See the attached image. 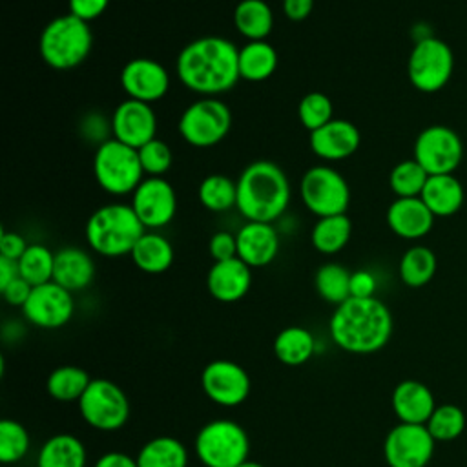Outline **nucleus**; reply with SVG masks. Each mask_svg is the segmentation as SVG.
<instances>
[{
    "label": "nucleus",
    "instance_id": "obj_22",
    "mask_svg": "<svg viewBox=\"0 0 467 467\" xmlns=\"http://www.w3.org/2000/svg\"><path fill=\"white\" fill-rule=\"evenodd\" d=\"M434 224V215L421 197H396L387 208V226L401 239H421Z\"/></svg>",
    "mask_w": 467,
    "mask_h": 467
},
{
    "label": "nucleus",
    "instance_id": "obj_49",
    "mask_svg": "<svg viewBox=\"0 0 467 467\" xmlns=\"http://www.w3.org/2000/svg\"><path fill=\"white\" fill-rule=\"evenodd\" d=\"M314 9V0H283V13L292 22L305 20Z\"/></svg>",
    "mask_w": 467,
    "mask_h": 467
},
{
    "label": "nucleus",
    "instance_id": "obj_50",
    "mask_svg": "<svg viewBox=\"0 0 467 467\" xmlns=\"http://www.w3.org/2000/svg\"><path fill=\"white\" fill-rule=\"evenodd\" d=\"M18 274V261H13L9 257L0 255V290L7 286L13 279H16Z\"/></svg>",
    "mask_w": 467,
    "mask_h": 467
},
{
    "label": "nucleus",
    "instance_id": "obj_41",
    "mask_svg": "<svg viewBox=\"0 0 467 467\" xmlns=\"http://www.w3.org/2000/svg\"><path fill=\"white\" fill-rule=\"evenodd\" d=\"M332 113H334L332 100L321 91L306 93L297 104L299 122L308 131H314V130L325 126L327 122H330L334 119Z\"/></svg>",
    "mask_w": 467,
    "mask_h": 467
},
{
    "label": "nucleus",
    "instance_id": "obj_9",
    "mask_svg": "<svg viewBox=\"0 0 467 467\" xmlns=\"http://www.w3.org/2000/svg\"><path fill=\"white\" fill-rule=\"evenodd\" d=\"M179 135L193 148L219 144L232 128V111L217 97H202L184 108L179 117Z\"/></svg>",
    "mask_w": 467,
    "mask_h": 467
},
{
    "label": "nucleus",
    "instance_id": "obj_43",
    "mask_svg": "<svg viewBox=\"0 0 467 467\" xmlns=\"http://www.w3.org/2000/svg\"><path fill=\"white\" fill-rule=\"evenodd\" d=\"M208 252L213 261H226L237 257V237L228 230H219L210 237Z\"/></svg>",
    "mask_w": 467,
    "mask_h": 467
},
{
    "label": "nucleus",
    "instance_id": "obj_52",
    "mask_svg": "<svg viewBox=\"0 0 467 467\" xmlns=\"http://www.w3.org/2000/svg\"><path fill=\"white\" fill-rule=\"evenodd\" d=\"M31 467H38V465H36V463H35V465H31Z\"/></svg>",
    "mask_w": 467,
    "mask_h": 467
},
{
    "label": "nucleus",
    "instance_id": "obj_46",
    "mask_svg": "<svg viewBox=\"0 0 467 467\" xmlns=\"http://www.w3.org/2000/svg\"><path fill=\"white\" fill-rule=\"evenodd\" d=\"M376 277L368 270H356L350 274V297H374Z\"/></svg>",
    "mask_w": 467,
    "mask_h": 467
},
{
    "label": "nucleus",
    "instance_id": "obj_28",
    "mask_svg": "<svg viewBox=\"0 0 467 467\" xmlns=\"http://www.w3.org/2000/svg\"><path fill=\"white\" fill-rule=\"evenodd\" d=\"M277 51L266 40H248L239 47V75L250 82H261L277 69Z\"/></svg>",
    "mask_w": 467,
    "mask_h": 467
},
{
    "label": "nucleus",
    "instance_id": "obj_4",
    "mask_svg": "<svg viewBox=\"0 0 467 467\" xmlns=\"http://www.w3.org/2000/svg\"><path fill=\"white\" fill-rule=\"evenodd\" d=\"M146 232L131 204L109 202L97 208L86 223V241L93 252L104 257L131 254L135 243Z\"/></svg>",
    "mask_w": 467,
    "mask_h": 467
},
{
    "label": "nucleus",
    "instance_id": "obj_34",
    "mask_svg": "<svg viewBox=\"0 0 467 467\" xmlns=\"http://www.w3.org/2000/svg\"><path fill=\"white\" fill-rule=\"evenodd\" d=\"M91 383L89 374L77 365L57 367L46 379L47 394L57 401H78L88 385Z\"/></svg>",
    "mask_w": 467,
    "mask_h": 467
},
{
    "label": "nucleus",
    "instance_id": "obj_42",
    "mask_svg": "<svg viewBox=\"0 0 467 467\" xmlns=\"http://www.w3.org/2000/svg\"><path fill=\"white\" fill-rule=\"evenodd\" d=\"M139 159H140L144 175L148 177H162L173 164V153L170 146L157 137L148 144H144L142 148H139Z\"/></svg>",
    "mask_w": 467,
    "mask_h": 467
},
{
    "label": "nucleus",
    "instance_id": "obj_25",
    "mask_svg": "<svg viewBox=\"0 0 467 467\" xmlns=\"http://www.w3.org/2000/svg\"><path fill=\"white\" fill-rule=\"evenodd\" d=\"M420 197L434 217H451L463 204V186L454 173L429 175Z\"/></svg>",
    "mask_w": 467,
    "mask_h": 467
},
{
    "label": "nucleus",
    "instance_id": "obj_44",
    "mask_svg": "<svg viewBox=\"0 0 467 467\" xmlns=\"http://www.w3.org/2000/svg\"><path fill=\"white\" fill-rule=\"evenodd\" d=\"M108 4L109 0H67L69 13L88 24L99 18L108 9Z\"/></svg>",
    "mask_w": 467,
    "mask_h": 467
},
{
    "label": "nucleus",
    "instance_id": "obj_36",
    "mask_svg": "<svg viewBox=\"0 0 467 467\" xmlns=\"http://www.w3.org/2000/svg\"><path fill=\"white\" fill-rule=\"evenodd\" d=\"M350 274L339 263H325L316 270L314 286L321 299L332 305H341L350 297Z\"/></svg>",
    "mask_w": 467,
    "mask_h": 467
},
{
    "label": "nucleus",
    "instance_id": "obj_1",
    "mask_svg": "<svg viewBox=\"0 0 467 467\" xmlns=\"http://www.w3.org/2000/svg\"><path fill=\"white\" fill-rule=\"evenodd\" d=\"M175 69L184 88L215 97L232 89L241 78L239 47L224 36H199L179 51Z\"/></svg>",
    "mask_w": 467,
    "mask_h": 467
},
{
    "label": "nucleus",
    "instance_id": "obj_39",
    "mask_svg": "<svg viewBox=\"0 0 467 467\" xmlns=\"http://www.w3.org/2000/svg\"><path fill=\"white\" fill-rule=\"evenodd\" d=\"M425 425L436 441H452L465 429V414L454 403L436 405Z\"/></svg>",
    "mask_w": 467,
    "mask_h": 467
},
{
    "label": "nucleus",
    "instance_id": "obj_11",
    "mask_svg": "<svg viewBox=\"0 0 467 467\" xmlns=\"http://www.w3.org/2000/svg\"><path fill=\"white\" fill-rule=\"evenodd\" d=\"M454 55L447 42L438 36L420 38L407 60V75L410 84L423 93L440 91L452 75Z\"/></svg>",
    "mask_w": 467,
    "mask_h": 467
},
{
    "label": "nucleus",
    "instance_id": "obj_10",
    "mask_svg": "<svg viewBox=\"0 0 467 467\" xmlns=\"http://www.w3.org/2000/svg\"><path fill=\"white\" fill-rule=\"evenodd\" d=\"M299 197L308 212L317 219L347 213L350 204V186L345 177L327 164L308 168L299 181Z\"/></svg>",
    "mask_w": 467,
    "mask_h": 467
},
{
    "label": "nucleus",
    "instance_id": "obj_16",
    "mask_svg": "<svg viewBox=\"0 0 467 467\" xmlns=\"http://www.w3.org/2000/svg\"><path fill=\"white\" fill-rule=\"evenodd\" d=\"M130 204L146 230H159L173 221L177 193L164 177H146L131 193Z\"/></svg>",
    "mask_w": 467,
    "mask_h": 467
},
{
    "label": "nucleus",
    "instance_id": "obj_2",
    "mask_svg": "<svg viewBox=\"0 0 467 467\" xmlns=\"http://www.w3.org/2000/svg\"><path fill=\"white\" fill-rule=\"evenodd\" d=\"M394 321L389 306L378 297H348L330 316L332 341L350 354H374L392 336Z\"/></svg>",
    "mask_w": 467,
    "mask_h": 467
},
{
    "label": "nucleus",
    "instance_id": "obj_30",
    "mask_svg": "<svg viewBox=\"0 0 467 467\" xmlns=\"http://www.w3.org/2000/svg\"><path fill=\"white\" fill-rule=\"evenodd\" d=\"M234 26L248 40H266L274 27L272 7L265 0H241L234 9Z\"/></svg>",
    "mask_w": 467,
    "mask_h": 467
},
{
    "label": "nucleus",
    "instance_id": "obj_7",
    "mask_svg": "<svg viewBox=\"0 0 467 467\" xmlns=\"http://www.w3.org/2000/svg\"><path fill=\"white\" fill-rule=\"evenodd\" d=\"M193 451L204 467H239L248 460V432L234 420H212L195 436Z\"/></svg>",
    "mask_w": 467,
    "mask_h": 467
},
{
    "label": "nucleus",
    "instance_id": "obj_14",
    "mask_svg": "<svg viewBox=\"0 0 467 467\" xmlns=\"http://www.w3.org/2000/svg\"><path fill=\"white\" fill-rule=\"evenodd\" d=\"M75 314V299L69 290L55 281L33 286L22 306L24 319L38 328L55 330L71 321Z\"/></svg>",
    "mask_w": 467,
    "mask_h": 467
},
{
    "label": "nucleus",
    "instance_id": "obj_6",
    "mask_svg": "<svg viewBox=\"0 0 467 467\" xmlns=\"http://www.w3.org/2000/svg\"><path fill=\"white\" fill-rule=\"evenodd\" d=\"M93 175L97 184L109 195H128L144 179L139 150L115 137L97 146L93 155Z\"/></svg>",
    "mask_w": 467,
    "mask_h": 467
},
{
    "label": "nucleus",
    "instance_id": "obj_13",
    "mask_svg": "<svg viewBox=\"0 0 467 467\" xmlns=\"http://www.w3.org/2000/svg\"><path fill=\"white\" fill-rule=\"evenodd\" d=\"M436 440L427 425L398 423L383 441V456L389 467H427L434 454Z\"/></svg>",
    "mask_w": 467,
    "mask_h": 467
},
{
    "label": "nucleus",
    "instance_id": "obj_27",
    "mask_svg": "<svg viewBox=\"0 0 467 467\" xmlns=\"http://www.w3.org/2000/svg\"><path fill=\"white\" fill-rule=\"evenodd\" d=\"M88 452L84 443L69 432H60L44 441L38 451V467H86Z\"/></svg>",
    "mask_w": 467,
    "mask_h": 467
},
{
    "label": "nucleus",
    "instance_id": "obj_15",
    "mask_svg": "<svg viewBox=\"0 0 467 467\" xmlns=\"http://www.w3.org/2000/svg\"><path fill=\"white\" fill-rule=\"evenodd\" d=\"M201 387L208 400L221 407H237L246 401L252 381L248 372L235 361H210L201 374Z\"/></svg>",
    "mask_w": 467,
    "mask_h": 467
},
{
    "label": "nucleus",
    "instance_id": "obj_38",
    "mask_svg": "<svg viewBox=\"0 0 467 467\" xmlns=\"http://www.w3.org/2000/svg\"><path fill=\"white\" fill-rule=\"evenodd\" d=\"M429 173L414 159L398 162L389 175V186L396 197H420Z\"/></svg>",
    "mask_w": 467,
    "mask_h": 467
},
{
    "label": "nucleus",
    "instance_id": "obj_45",
    "mask_svg": "<svg viewBox=\"0 0 467 467\" xmlns=\"http://www.w3.org/2000/svg\"><path fill=\"white\" fill-rule=\"evenodd\" d=\"M27 246H29L27 241L20 234L7 232V230L0 232V255L18 261L27 250Z\"/></svg>",
    "mask_w": 467,
    "mask_h": 467
},
{
    "label": "nucleus",
    "instance_id": "obj_26",
    "mask_svg": "<svg viewBox=\"0 0 467 467\" xmlns=\"http://www.w3.org/2000/svg\"><path fill=\"white\" fill-rule=\"evenodd\" d=\"M131 261L144 274L166 272L175 257L171 243L155 230H146L131 250Z\"/></svg>",
    "mask_w": 467,
    "mask_h": 467
},
{
    "label": "nucleus",
    "instance_id": "obj_33",
    "mask_svg": "<svg viewBox=\"0 0 467 467\" xmlns=\"http://www.w3.org/2000/svg\"><path fill=\"white\" fill-rule=\"evenodd\" d=\"M438 261L434 252L429 246L423 244H414L400 259V279L410 286V288H420L425 286L436 274Z\"/></svg>",
    "mask_w": 467,
    "mask_h": 467
},
{
    "label": "nucleus",
    "instance_id": "obj_48",
    "mask_svg": "<svg viewBox=\"0 0 467 467\" xmlns=\"http://www.w3.org/2000/svg\"><path fill=\"white\" fill-rule=\"evenodd\" d=\"M93 467H139L137 458L122 451H108L95 462Z\"/></svg>",
    "mask_w": 467,
    "mask_h": 467
},
{
    "label": "nucleus",
    "instance_id": "obj_18",
    "mask_svg": "<svg viewBox=\"0 0 467 467\" xmlns=\"http://www.w3.org/2000/svg\"><path fill=\"white\" fill-rule=\"evenodd\" d=\"M120 86L128 99L151 104L155 100H161L168 93L170 75L161 62L146 57H137L122 66Z\"/></svg>",
    "mask_w": 467,
    "mask_h": 467
},
{
    "label": "nucleus",
    "instance_id": "obj_47",
    "mask_svg": "<svg viewBox=\"0 0 467 467\" xmlns=\"http://www.w3.org/2000/svg\"><path fill=\"white\" fill-rule=\"evenodd\" d=\"M31 290H33V286L24 277L18 275L7 286H4L0 292H2L4 299H5V303H9L11 306H20L22 308L24 303L27 301Z\"/></svg>",
    "mask_w": 467,
    "mask_h": 467
},
{
    "label": "nucleus",
    "instance_id": "obj_21",
    "mask_svg": "<svg viewBox=\"0 0 467 467\" xmlns=\"http://www.w3.org/2000/svg\"><path fill=\"white\" fill-rule=\"evenodd\" d=\"M206 286L213 299L235 303L243 299L252 286V268L239 257L213 261L206 275Z\"/></svg>",
    "mask_w": 467,
    "mask_h": 467
},
{
    "label": "nucleus",
    "instance_id": "obj_17",
    "mask_svg": "<svg viewBox=\"0 0 467 467\" xmlns=\"http://www.w3.org/2000/svg\"><path fill=\"white\" fill-rule=\"evenodd\" d=\"M109 130L117 140L139 150L157 137V115L151 104L126 99L115 108Z\"/></svg>",
    "mask_w": 467,
    "mask_h": 467
},
{
    "label": "nucleus",
    "instance_id": "obj_35",
    "mask_svg": "<svg viewBox=\"0 0 467 467\" xmlns=\"http://www.w3.org/2000/svg\"><path fill=\"white\" fill-rule=\"evenodd\" d=\"M197 197L199 202L210 212H228L237 204V182L223 173H212L201 181Z\"/></svg>",
    "mask_w": 467,
    "mask_h": 467
},
{
    "label": "nucleus",
    "instance_id": "obj_24",
    "mask_svg": "<svg viewBox=\"0 0 467 467\" xmlns=\"http://www.w3.org/2000/svg\"><path fill=\"white\" fill-rule=\"evenodd\" d=\"M95 277V263L91 255L78 246H64L55 252L53 281L66 290L80 292L91 285Z\"/></svg>",
    "mask_w": 467,
    "mask_h": 467
},
{
    "label": "nucleus",
    "instance_id": "obj_37",
    "mask_svg": "<svg viewBox=\"0 0 467 467\" xmlns=\"http://www.w3.org/2000/svg\"><path fill=\"white\" fill-rule=\"evenodd\" d=\"M53 268H55V254L40 243L29 244L24 255L18 259V274L31 286H38L53 281Z\"/></svg>",
    "mask_w": 467,
    "mask_h": 467
},
{
    "label": "nucleus",
    "instance_id": "obj_19",
    "mask_svg": "<svg viewBox=\"0 0 467 467\" xmlns=\"http://www.w3.org/2000/svg\"><path fill=\"white\" fill-rule=\"evenodd\" d=\"M359 142V130L345 119H332L325 126L310 131L308 137L312 153L323 161H345L358 151Z\"/></svg>",
    "mask_w": 467,
    "mask_h": 467
},
{
    "label": "nucleus",
    "instance_id": "obj_31",
    "mask_svg": "<svg viewBox=\"0 0 467 467\" xmlns=\"http://www.w3.org/2000/svg\"><path fill=\"white\" fill-rule=\"evenodd\" d=\"M352 235V221L347 213L319 217L310 232L312 246L319 254H337L341 252Z\"/></svg>",
    "mask_w": 467,
    "mask_h": 467
},
{
    "label": "nucleus",
    "instance_id": "obj_5",
    "mask_svg": "<svg viewBox=\"0 0 467 467\" xmlns=\"http://www.w3.org/2000/svg\"><path fill=\"white\" fill-rule=\"evenodd\" d=\"M93 46V35L88 22L66 13L49 20L38 38L42 60L58 71L80 66Z\"/></svg>",
    "mask_w": 467,
    "mask_h": 467
},
{
    "label": "nucleus",
    "instance_id": "obj_3",
    "mask_svg": "<svg viewBox=\"0 0 467 467\" xmlns=\"http://www.w3.org/2000/svg\"><path fill=\"white\" fill-rule=\"evenodd\" d=\"M237 212L246 221L274 223L290 204V182L272 161L250 162L237 177Z\"/></svg>",
    "mask_w": 467,
    "mask_h": 467
},
{
    "label": "nucleus",
    "instance_id": "obj_40",
    "mask_svg": "<svg viewBox=\"0 0 467 467\" xmlns=\"http://www.w3.org/2000/svg\"><path fill=\"white\" fill-rule=\"evenodd\" d=\"M31 447L27 429L16 420H2L0 421V462L2 463H16L26 458Z\"/></svg>",
    "mask_w": 467,
    "mask_h": 467
},
{
    "label": "nucleus",
    "instance_id": "obj_29",
    "mask_svg": "<svg viewBox=\"0 0 467 467\" xmlns=\"http://www.w3.org/2000/svg\"><path fill=\"white\" fill-rule=\"evenodd\" d=\"M316 352V337L305 327H286L274 339L275 358L288 367L305 365Z\"/></svg>",
    "mask_w": 467,
    "mask_h": 467
},
{
    "label": "nucleus",
    "instance_id": "obj_32",
    "mask_svg": "<svg viewBox=\"0 0 467 467\" xmlns=\"http://www.w3.org/2000/svg\"><path fill=\"white\" fill-rule=\"evenodd\" d=\"M137 463L139 467H188V451L173 436H155L140 447Z\"/></svg>",
    "mask_w": 467,
    "mask_h": 467
},
{
    "label": "nucleus",
    "instance_id": "obj_20",
    "mask_svg": "<svg viewBox=\"0 0 467 467\" xmlns=\"http://www.w3.org/2000/svg\"><path fill=\"white\" fill-rule=\"evenodd\" d=\"M237 257L250 268L270 265L279 254V234L272 223L246 221L235 234Z\"/></svg>",
    "mask_w": 467,
    "mask_h": 467
},
{
    "label": "nucleus",
    "instance_id": "obj_51",
    "mask_svg": "<svg viewBox=\"0 0 467 467\" xmlns=\"http://www.w3.org/2000/svg\"><path fill=\"white\" fill-rule=\"evenodd\" d=\"M239 467H265V465L259 463V462H254V460H246V462H243Z\"/></svg>",
    "mask_w": 467,
    "mask_h": 467
},
{
    "label": "nucleus",
    "instance_id": "obj_12",
    "mask_svg": "<svg viewBox=\"0 0 467 467\" xmlns=\"http://www.w3.org/2000/svg\"><path fill=\"white\" fill-rule=\"evenodd\" d=\"M463 157L460 135L445 124H431L414 140V161L429 175L454 173Z\"/></svg>",
    "mask_w": 467,
    "mask_h": 467
},
{
    "label": "nucleus",
    "instance_id": "obj_8",
    "mask_svg": "<svg viewBox=\"0 0 467 467\" xmlns=\"http://www.w3.org/2000/svg\"><path fill=\"white\" fill-rule=\"evenodd\" d=\"M78 412L82 420L97 431L113 432L122 429L130 420V400L126 392L106 378L91 379L80 396Z\"/></svg>",
    "mask_w": 467,
    "mask_h": 467
},
{
    "label": "nucleus",
    "instance_id": "obj_23",
    "mask_svg": "<svg viewBox=\"0 0 467 467\" xmlns=\"http://www.w3.org/2000/svg\"><path fill=\"white\" fill-rule=\"evenodd\" d=\"M392 410L401 423L425 425L436 409L432 390L418 379H403L392 390Z\"/></svg>",
    "mask_w": 467,
    "mask_h": 467
}]
</instances>
